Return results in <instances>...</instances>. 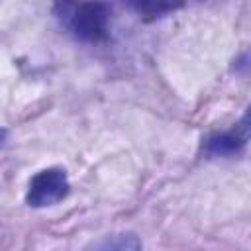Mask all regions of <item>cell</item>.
<instances>
[{"label": "cell", "mask_w": 251, "mask_h": 251, "mask_svg": "<svg viewBox=\"0 0 251 251\" xmlns=\"http://www.w3.org/2000/svg\"><path fill=\"white\" fill-rule=\"evenodd\" d=\"M65 12V24L71 33L84 43H100L108 39L112 8L104 2H82L73 6H59Z\"/></svg>", "instance_id": "cell-1"}, {"label": "cell", "mask_w": 251, "mask_h": 251, "mask_svg": "<svg viewBox=\"0 0 251 251\" xmlns=\"http://www.w3.org/2000/svg\"><path fill=\"white\" fill-rule=\"evenodd\" d=\"M69 176L63 169L59 167H49L39 173H35L29 178L27 192H25V202L31 208H47L55 206L61 200L67 198L69 194Z\"/></svg>", "instance_id": "cell-2"}, {"label": "cell", "mask_w": 251, "mask_h": 251, "mask_svg": "<svg viewBox=\"0 0 251 251\" xmlns=\"http://www.w3.org/2000/svg\"><path fill=\"white\" fill-rule=\"evenodd\" d=\"M247 137H249V126H247V114H245L241 124L235 129L208 135L204 139V151L214 157H231L245 147Z\"/></svg>", "instance_id": "cell-3"}, {"label": "cell", "mask_w": 251, "mask_h": 251, "mask_svg": "<svg viewBox=\"0 0 251 251\" xmlns=\"http://www.w3.org/2000/svg\"><path fill=\"white\" fill-rule=\"evenodd\" d=\"M84 251H143V245L139 237L133 233H118V235H106L94 241Z\"/></svg>", "instance_id": "cell-4"}, {"label": "cell", "mask_w": 251, "mask_h": 251, "mask_svg": "<svg viewBox=\"0 0 251 251\" xmlns=\"http://www.w3.org/2000/svg\"><path fill=\"white\" fill-rule=\"evenodd\" d=\"M129 8H133V10H135L137 14H141V16L159 18V16H163V14H167V12L175 10V8H178V6H175V4H165V2H133V4H129Z\"/></svg>", "instance_id": "cell-5"}, {"label": "cell", "mask_w": 251, "mask_h": 251, "mask_svg": "<svg viewBox=\"0 0 251 251\" xmlns=\"http://www.w3.org/2000/svg\"><path fill=\"white\" fill-rule=\"evenodd\" d=\"M8 139V131L4 127H0V145H4V141Z\"/></svg>", "instance_id": "cell-6"}]
</instances>
